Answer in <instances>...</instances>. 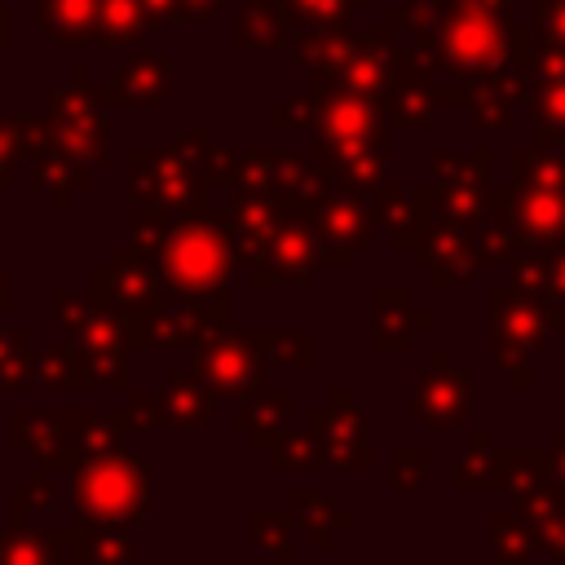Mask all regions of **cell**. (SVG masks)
<instances>
[{
  "instance_id": "6da1fadb",
  "label": "cell",
  "mask_w": 565,
  "mask_h": 565,
  "mask_svg": "<svg viewBox=\"0 0 565 565\" xmlns=\"http://www.w3.org/2000/svg\"><path fill=\"white\" fill-rule=\"evenodd\" d=\"M481 243L490 260L516 247H565V154L539 146L512 150V185L490 194Z\"/></svg>"
},
{
  "instance_id": "7a4b0ae2",
  "label": "cell",
  "mask_w": 565,
  "mask_h": 565,
  "mask_svg": "<svg viewBox=\"0 0 565 565\" xmlns=\"http://www.w3.org/2000/svg\"><path fill=\"white\" fill-rule=\"evenodd\" d=\"M428 49L459 75L530 71L539 40L512 22V0H433Z\"/></svg>"
},
{
  "instance_id": "3957f363",
  "label": "cell",
  "mask_w": 565,
  "mask_h": 565,
  "mask_svg": "<svg viewBox=\"0 0 565 565\" xmlns=\"http://www.w3.org/2000/svg\"><path fill=\"white\" fill-rule=\"evenodd\" d=\"M565 344V305L552 300H530L512 287L494 291V358L516 380V388H530L525 358L534 349H556Z\"/></svg>"
},
{
  "instance_id": "277c9868",
  "label": "cell",
  "mask_w": 565,
  "mask_h": 565,
  "mask_svg": "<svg viewBox=\"0 0 565 565\" xmlns=\"http://www.w3.org/2000/svg\"><path fill=\"white\" fill-rule=\"evenodd\" d=\"M530 115H534V146L552 150L565 141V53L552 44H539L530 62Z\"/></svg>"
},
{
  "instance_id": "5b68a950",
  "label": "cell",
  "mask_w": 565,
  "mask_h": 565,
  "mask_svg": "<svg viewBox=\"0 0 565 565\" xmlns=\"http://www.w3.org/2000/svg\"><path fill=\"white\" fill-rule=\"evenodd\" d=\"M441 172H446L450 216H455L459 225L477 221V216L490 207V194H486V185H490V154H486V150H477V154H459V159L446 154Z\"/></svg>"
},
{
  "instance_id": "8992f818",
  "label": "cell",
  "mask_w": 565,
  "mask_h": 565,
  "mask_svg": "<svg viewBox=\"0 0 565 565\" xmlns=\"http://www.w3.org/2000/svg\"><path fill=\"white\" fill-rule=\"evenodd\" d=\"M508 260H512V291L530 300L565 305V247H516Z\"/></svg>"
},
{
  "instance_id": "52a82bcc",
  "label": "cell",
  "mask_w": 565,
  "mask_h": 565,
  "mask_svg": "<svg viewBox=\"0 0 565 565\" xmlns=\"http://www.w3.org/2000/svg\"><path fill=\"white\" fill-rule=\"evenodd\" d=\"M499 486L512 490L516 508H534L552 490V459H547V450H512V455H499Z\"/></svg>"
},
{
  "instance_id": "ba28073f",
  "label": "cell",
  "mask_w": 565,
  "mask_h": 565,
  "mask_svg": "<svg viewBox=\"0 0 565 565\" xmlns=\"http://www.w3.org/2000/svg\"><path fill=\"white\" fill-rule=\"evenodd\" d=\"M415 415L433 428H455L468 415V375H428L419 384Z\"/></svg>"
},
{
  "instance_id": "9c48e42d",
  "label": "cell",
  "mask_w": 565,
  "mask_h": 565,
  "mask_svg": "<svg viewBox=\"0 0 565 565\" xmlns=\"http://www.w3.org/2000/svg\"><path fill=\"white\" fill-rule=\"evenodd\" d=\"M494 543H499V565H534L539 525L530 521L525 508H503L494 512Z\"/></svg>"
},
{
  "instance_id": "30bf717a",
  "label": "cell",
  "mask_w": 565,
  "mask_h": 565,
  "mask_svg": "<svg viewBox=\"0 0 565 565\" xmlns=\"http://www.w3.org/2000/svg\"><path fill=\"white\" fill-rule=\"evenodd\" d=\"M455 481L459 486H499V455L490 450V437L481 446V459H477V446H472V455L455 459Z\"/></svg>"
},
{
  "instance_id": "8fae6325",
  "label": "cell",
  "mask_w": 565,
  "mask_h": 565,
  "mask_svg": "<svg viewBox=\"0 0 565 565\" xmlns=\"http://www.w3.org/2000/svg\"><path fill=\"white\" fill-rule=\"evenodd\" d=\"M534 4V31L543 44L565 53V0H530Z\"/></svg>"
},
{
  "instance_id": "7c38bea8",
  "label": "cell",
  "mask_w": 565,
  "mask_h": 565,
  "mask_svg": "<svg viewBox=\"0 0 565 565\" xmlns=\"http://www.w3.org/2000/svg\"><path fill=\"white\" fill-rule=\"evenodd\" d=\"M547 459H552V490L565 494V428L552 433V450H547Z\"/></svg>"
}]
</instances>
